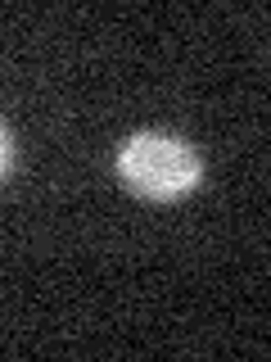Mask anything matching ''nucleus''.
I'll return each mask as SVG.
<instances>
[{"mask_svg":"<svg viewBox=\"0 0 271 362\" xmlns=\"http://www.w3.org/2000/svg\"><path fill=\"white\" fill-rule=\"evenodd\" d=\"M113 173L136 199L150 204H176L195 195L203 181V158L199 150L176 132H136L118 145Z\"/></svg>","mask_w":271,"mask_h":362,"instance_id":"obj_1","label":"nucleus"},{"mask_svg":"<svg viewBox=\"0 0 271 362\" xmlns=\"http://www.w3.org/2000/svg\"><path fill=\"white\" fill-rule=\"evenodd\" d=\"M9 168H14V132L0 122V181L9 177Z\"/></svg>","mask_w":271,"mask_h":362,"instance_id":"obj_2","label":"nucleus"}]
</instances>
